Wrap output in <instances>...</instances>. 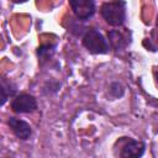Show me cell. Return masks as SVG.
Returning <instances> with one entry per match:
<instances>
[{
  "instance_id": "6da1fadb",
  "label": "cell",
  "mask_w": 158,
  "mask_h": 158,
  "mask_svg": "<svg viewBox=\"0 0 158 158\" xmlns=\"http://www.w3.org/2000/svg\"><path fill=\"white\" fill-rule=\"evenodd\" d=\"M84 47L94 54H105L109 52V46L104 36L95 28H90L85 32L83 37Z\"/></svg>"
},
{
  "instance_id": "7a4b0ae2",
  "label": "cell",
  "mask_w": 158,
  "mask_h": 158,
  "mask_svg": "<svg viewBox=\"0 0 158 158\" xmlns=\"http://www.w3.org/2000/svg\"><path fill=\"white\" fill-rule=\"evenodd\" d=\"M101 15L111 26H120L125 21V6L123 2H105L101 6Z\"/></svg>"
},
{
  "instance_id": "3957f363",
  "label": "cell",
  "mask_w": 158,
  "mask_h": 158,
  "mask_svg": "<svg viewBox=\"0 0 158 158\" xmlns=\"http://www.w3.org/2000/svg\"><path fill=\"white\" fill-rule=\"evenodd\" d=\"M11 109L17 114H30L37 109V102L32 95L21 94L12 100Z\"/></svg>"
},
{
  "instance_id": "277c9868",
  "label": "cell",
  "mask_w": 158,
  "mask_h": 158,
  "mask_svg": "<svg viewBox=\"0 0 158 158\" xmlns=\"http://www.w3.org/2000/svg\"><path fill=\"white\" fill-rule=\"evenodd\" d=\"M70 7L79 20H88L95 12V4L93 0H70Z\"/></svg>"
},
{
  "instance_id": "5b68a950",
  "label": "cell",
  "mask_w": 158,
  "mask_h": 158,
  "mask_svg": "<svg viewBox=\"0 0 158 158\" xmlns=\"http://www.w3.org/2000/svg\"><path fill=\"white\" fill-rule=\"evenodd\" d=\"M11 131L14 132V135L20 138V139H28L31 133H32V130H31V126L23 121V120H20V118H16V117H10L9 121H7Z\"/></svg>"
},
{
  "instance_id": "8992f818",
  "label": "cell",
  "mask_w": 158,
  "mask_h": 158,
  "mask_svg": "<svg viewBox=\"0 0 158 158\" xmlns=\"http://www.w3.org/2000/svg\"><path fill=\"white\" fill-rule=\"evenodd\" d=\"M144 153V143L141 141L128 139V142L122 147L121 157H141Z\"/></svg>"
},
{
  "instance_id": "52a82bcc",
  "label": "cell",
  "mask_w": 158,
  "mask_h": 158,
  "mask_svg": "<svg viewBox=\"0 0 158 158\" xmlns=\"http://www.w3.org/2000/svg\"><path fill=\"white\" fill-rule=\"evenodd\" d=\"M107 36H109L110 44L112 46V48H114L115 51L122 49V48L126 47L127 43H128L126 36H125L122 32L117 31V30H111V31L107 33Z\"/></svg>"
},
{
  "instance_id": "ba28073f",
  "label": "cell",
  "mask_w": 158,
  "mask_h": 158,
  "mask_svg": "<svg viewBox=\"0 0 158 158\" xmlns=\"http://www.w3.org/2000/svg\"><path fill=\"white\" fill-rule=\"evenodd\" d=\"M16 93V86L10 81L7 83L5 79L1 80V105L5 104L9 96H12Z\"/></svg>"
},
{
  "instance_id": "9c48e42d",
  "label": "cell",
  "mask_w": 158,
  "mask_h": 158,
  "mask_svg": "<svg viewBox=\"0 0 158 158\" xmlns=\"http://www.w3.org/2000/svg\"><path fill=\"white\" fill-rule=\"evenodd\" d=\"M54 48H56L54 44H43V46H41V47L38 48L37 54H38V57H40L42 60L48 59V58L54 53Z\"/></svg>"
},
{
  "instance_id": "30bf717a",
  "label": "cell",
  "mask_w": 158,
  "mask_h": 158,
  "mask_svg": "<svg viewBox=\"0 0 158 158\" xmlns=\"http://www.w3.org/2000/svg\"><path fill=\"white\" fill-rule=\"evenodd\" d=\"M110 94L114 98H121L123 95V88L118 83H112L110 86Z\"/></svg>"
},
{
  "instance_id": "8fae6325",
  "label": "cell",
  "mask_w": 158,
  "mask_h": 158,
  "mask_svg": "<svg viewBox=\"0 0 158 158\" xmlns=\"http://www.w3.org/2000/svg\"><path fill=\"white\" fill-rule=\"evenodd\" d=\"M14 2H16V4H20V2H25V1H27V0H12Z\"/></svg>"
},
{
  "instance_id": "7c38bea8",
  "label": "cell",
  "mask_w": 158,
  "mask_h": 158,
  "mask_svg": "<svg viewBox=\"0 0 158 158\" xmlns=\"http://www.w3.org/2000/svg\"><path fill=\"white\" fill-rule=\"evenodd\" d=\"M156 78H157V81H158V72L156 73Z\"/></svg>"
},
{
  "instance_id": "4fadbf2b",
  "label": "cell",
  "mask_w": 158,
  "mask_h": 158,
  "mask_svg": "<svg viewBox=\"0 0 158 158\" xmlns=\"http://www.w3.org/2000/svg\"><path fill=\"white\" fill-rule=\"evenodd\" d=\"M157 26H158V19H157Z\"/></svg>"
}]
</instances>
